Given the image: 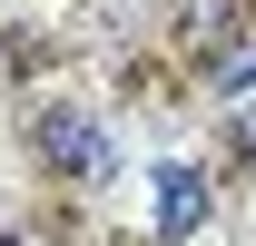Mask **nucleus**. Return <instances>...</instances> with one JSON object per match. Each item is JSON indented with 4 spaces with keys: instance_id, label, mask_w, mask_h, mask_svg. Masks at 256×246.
<instances>
[{
    "instance_id": "39448f33",
    "label": "nucleus",
    "mask_w": 256,
    "mask_h": 246,
    "mask_svg": "<svg viewBox=\"0 0 256 246\" xmlns=\"http://www.w3.org/2000/svg\"><path fill=\"white\" fill-rule=\"evenodd\" d=\"M0 246H10V236H0Z\"/></svg>"
},
{
    "instance_id": "20e7f679",
    "label": "nucleus",
    "mask_w": 256,
    "mask_h": 246,
    "mask_svg": "<svg viewBox=\"0 0 256 246\" xmlns=\"http://www.w3.org/2000/svg\"><path fill=\"white\" fill-rule=\"evenodd\" d=\"M236 128H246V158H256V108H246V118H236Z\"/></svg>"
},
{
    "instance_id": "f03ea898",
    "label": "nucleus",
    "mask_w": 256,
    "mask_h": 246,
    "mask_svg": "<svg viewBox=\"0 0 256 246\" xmlns=\"http://www.w3.org/2000/svg\"><path fill=\"white\" fill-rule=\"evenodd\" d=\"M197 226H207V178H197V168H158V236L188 246Z\"/></svg>"
},
{
    "instance_id": "7ed1b4c3",
    "label": "nucleus",
    "mask_w": 256,
    "mask_h": 246,
    "mask_svg": "<svg viewBox=\"0 0 256 246\" xmlns=\"http://www.w3.org/2000/svg\"><path fill=\"white\" fill-rule=\"evenodd\" d=\"M246 89H256V40H246V50L217 69V98H246Z\"/></svg>"
},
{
    "instance_id": "f257e3e1",
    "label": "nucleus",
    "mask_w": 256,
    "mask_h": 246,
    "mask_svg": "<svg viewBox=\"0 0 256 246\" xmlns=\"http://www.w3.org/2000/svg\"><path fill=\"white\" fill-rule=\"evenodd\" d=\"M40 158H60L69 178H118V138L98 118H79V108H50L40 118Z\"/></svg>"
}]
</instances>
